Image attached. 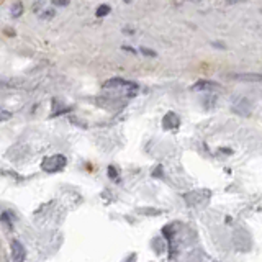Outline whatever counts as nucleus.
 Wrapping results in <instances>:
<instances>
[{
  "mask_svg": "<svg viewBox=\"0 0 262 262\" xmlns=\"http://www.w3.org/2000/svg\"><path fill=\"white\" fill-rule=\"evenodd\" d=\"M68 166V157L64 154H53L43 159L41 162V171L53 174V172H61L63 169Z\"/></svg>",
  "mask_w": 262,
  "mask_h": 262,
  "instance_id": "1",
  "label": "nucleus"
},
{
  "mask_svg": "<svg viewBox=\"0 0 262 262\" xmlns=\"http://www.w3.org/2000/svg\"><path fill=\"white\" fill-rule=\"evenodd\" d=\"M104 89H116L121 92H135L138 90V84L136 82L121 79V77H113V79H109L107 82H104Z\"/></svg>",
  "mask_w": 262,
  "mask_h": 262,
  "instance_id": "2",
  "label": "nucleus"
},
{
  "mask_svg": "<svg viewBox=\"0 0 262 262\" xmlns=\"http://www.w3.org/2000/svg\"><path fill=\"white\" fill-rule=\"evenodd\" d=\"M220 85L218 82H215V80H198V82H195V84L192 85V90L195 92H205V94H210V92H215L217 89H220Z\"/></svg>",
  "mask_w": 262,
  "mask_h": 262,
  "instance_id": "3",
  "label": "nucleus"
},
{
  "mask_svg": "<svg viewBox=\"0 0 262 262\" xmlns=\"http://www.w3.org/2000/svg\"><path fill=\"white\" fill-rule=\"evenodd\" d=\"M251 109H253V105H251V102L248 99H244V97H238V99H234L233 102V110L243 116H249Z\"/></svg>",
  "mask_w": 262,
  "mask_h": 262,
  "instance_id": "4",
  "label": "nucleus"
},
{
  "mask_svg": "<svg viewBox=\"0 0 262 262\" xmlns=\"http://www.w3.org/2000/svg\"><path fill=\"white\" fill-rule=\"evenodd\" d=\"M179 126H181V118H179L174 112L166 113V116L162 118V128L164 130L172 131V130H177Z\"/></svg>",
  "mask_w": 262,
  "mask_h": 262,
  "instance_id": "5",
  "label": "nucleus"
},
{
  "mask_svg": "<svg viewBox=\"0 0 262 262\" xmlns=\"http://www.w3.org/2000/svg\"><path fill=\"white\" fill-rule=\"evenodd\" d=\"M27 258V251H25L23 244L20 241H12V259L15 262H23Z\"/></svg>",
  "mask_w": 262,
  "mask_h": 262,
  "instance_id": "6",
  "label": "nucleus"
},
{
  "mask_svg": "<svg viewBox=\"0 0 262 262\" xmlns=\"http://www.w3.org/2000/svg\"><path fill=\"white\" fill-rule=\"evenodd\" d=\"M236 80H248V82H262V74L244 73V74H233Z\"/></svg>",
  "mask_w": 262,
  "mask_h": 262,
  "instance_id": "7",
  "label": "nucleus"
},
{
  "mask_svg": "<svg viewBox=\"0 0 262 262\" xmlns=\"http://www.w3.org/2000/svg\"><path fill=\"white\" fill-rule=\"evenodd\" d=\"M10 13H12L13 18L22 17V13H23V5H22V2H15L12 7H10Z\"/></svg>",
  "mask_w": 262,
  "mask_h": 262,
  "instance_id": "8",
  "label": "nucleus"
},
{
  "mask_svg": "<svg viewBox=\"0 0 262 262\" xmlns=\"http://www.w3.org/2000/svg\"><path fill=\"white\" fill-rule=\"evenodd\" d=\"M110 13V5H100L99 8H97V17H105V15H109Z\"/></svg>",
  "mask_w": 262,
  "mask_h": 262,
  "instance_id": "9",
  "label": "nucleus"
},
{
  "mask_svg": "<svg viewBox=\"0 0 262 262\" xmlns=\"http://www.w3.org/2000/svg\"><path fill=\"white\" fill-rule=\"evenodd\" d=\"M10 118H12V112L0 109V121H7V120H10Z\"/></svg>",
  "mask_w": 262,
  "mask_h": 262,
  "instance_id": "10",
  "label": "nucleus"
},
{
  "mask_svg": "<svg viewBox=\"0 0 262 262\" xmlns=\"http://www.w3.org/2000/svg\"><path fill=\"white\" fill-rule=\"evenodd\" d=\"M54 13H56L54 10L48 8V10H44V12H41V17H43V18H53Z\"/></svg>",
  "mask_w": 262,
  "mask_h": 262,
  "instance_id": "11",
  "label": "nucleus"
},
{
  "mask_svg": "<svg viewBox=\"0 0 262 262\" xmlns=\"http://www.w3.org/2000/svg\"><path fill=\"white\" fill-rule=\"evenodd\" d=\"M109 177H110V179H118V171H116V167H113V166L109 167Z\"/></svg>",
  "mask_w": 262,
  "mask_h": 262,
  "instance_id": "12",
  "label": "nucleus"
},
{
  "mask_svg": "<svg viewBox=\"0 0 262 262\" xmlns=\"http://www.w3.org/2000/svg\"><path fill=\"white\" fill-rule=\"evenodd\" d=\"M53 5H56V7H66V5H69V0H53Z\"/></svg>",
  "mask_w": 262,
  "mask_h": 262,
  "instance_id": "13",
  "label": "nucleus"
},
{
  "mask_svg": "<svg viewBox=\"0 0 262 262\" xmlns=\"http://www.w3.org/2000/svg\"><path fill=\"white\" fill-rule=\"evenodd\" d=\"M140 51L145 56H151V58H154V56H156V53H154L152 49H148V48H140Z\"/></svg>",
  "mask_w": 262,
  "mask_h": 262,
  "instance_id": "14",
  "label": "nucleus"
},
{
  "mask_svg": "<svg viewBox=\"0 0 262 262\" xmlns=\"http://www.w3.org/2000/svg\"><path fill=\"white\" fill-rule=\"evenodd\" d=\"M10 85H13V84H8V82H3V80H0V87H10Z\"/></svg>",
  "mask_w": 262,
  "mask_h": 262,
  "instance_id": "15",
  "label": "nucleus"
},
{
  "mask_svg": "<svg viewBox=\"0 0 262 262\" xmlns=\"http://www.w3.org/2000/svg\"><path fill=\"white\" fill-rule=\"evenodd\" d=\"M123 49H125V51H130V53H136V51L133 49V48H130V46H123Z\"/></svg>",
  "mask_w": 262,
  "mask_h": 262,
  "instance_id": "16",
  "label": "nucleus"
}]
</instances>
